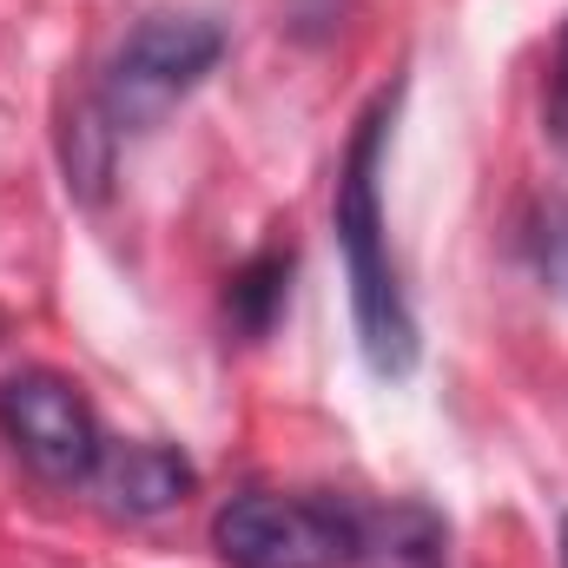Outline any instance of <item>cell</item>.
<instances>
[{
	"instance_id": "6da1fadb",
	"label": "cell",
	"mask_w": 568,
	"mask_h": 568,
	"mask_svg": "<svg viewBox=\"0 0 568 568\" xmlns=\"http://www.w3.org/2000/svg\"><path fill=\"white\" fill-rule=\"evenodd\" d=\"M404 87H384L337 159V192H331V232H337V258L351 278V324H357V351L384 384H410L417 357H424V331L410 311V291L397 278L390 258V219H384V152H390V126H397Z\"/></svg>"
},
{
	"instance_id": "7a4b0ae2",
	"label": "cell",
	"mask_w": 568,
	"mask_h": 568,
	"mask_svg": "<svg viewBox=\"0 0 568 568\" xmlns=\"http://www.w3.org/2000/svg\"><path fill=\"white\" fill-rule=\"evenodd\" d=\"M219 60H225L219 20H205V13H145L100 73L93 120L106 133H152Z\"/></svg>"
},
{
	"instance_id": "3957f363",
	"label": "cell",
	"mask_w": 568,
	"mask_h": 568,
	"mask_svg": "<svg viewBox=\"0 0 568 568\" xmlns=\"http://www.w3.org/2000/svg\"><path fill=\"white\" fill-rule=\"evenodd\" d=\"M364 516L337 496L245 489L212 516V549L225 568H351L364 562Z\"/></svg>"
},
{
	"instance_id": "277c9868",
	"label": "cell",
	"mask_w": 568,
	"mask_h": 568,
	"mask_svg": "<svg viewBox=\"0 0 568 568\" xmlns=\"http://www.w3.org/2000/svg\"><path fill=\"white\" fill-rule=\"evenodd\" d=\"M0 429L7 443L20 449V463L47 483H87L100 449H106V429L93 417L87 390L60 371H20L0 384Z\"/></svg>"
},
{
	"instance_id": "5b68a950",
	"label": "cell",
	"mask_w": 568,
	"mask_h": 568,
	"mask_svg": "<svg viewBox=\"0 0 568 568\" xmlns=\"http://www.w3.org/2000/svg\"><path fill=\"white\" fill-rule=\"evenodd\" d=\"M192 463L172 443H106L87 489L113 509V516H165L172 503L192 496Z\"/></svg>"
},
{
	"instance_id": "8992f818",
	"label": "cell",
	"mask_w": 568,
	"mask_h": 568,
	"mask_svg": "<svg viewBox=\"0 0 568 568\" xmlns=\"http://www.w3.org/2000/svg\"><path fill=\"white\" fill-rule=\"evenodd\" d=\"M278 284H284V252H265L245 278L232 284V304L245 311L252 331H265V317H272V304H278Z\"/></svg>"
},
{
	"instance_id": "52a82bcc",
	"label": "cell",
	"mask_w": 568,
	"mask_h": 568,
	"mask_svg": "<svg viewBox=\"0 0 568 568\" xmlns=\"http://www.w3.org/2000/svg\"><path fill=\"white\" fill-rule=\"evenodd\" d=\"M556 133L568 140V27H562V53H556Z\"/></svg>"
},
{
	"instance_id": "ba28073f",
	"label": "cell",
	"mask_w": 568,
	"mask_h": 568,
	"mask_svg": "<svg viewBox=\"0 0 568 568\" xmlns=\"http://www.w3.org/2000/svg\"><path fill=\"white\" fill-rule=\"evenodd\" d=\"M549 272H556V284L568 291V212L556 219V232H549Z\"/></svg>"
},
{
	"instance_id": "9c48e42d",
	"label": "cell",
	"mask_w": 568,
	"mask_h": 568,
	"mask_svg": "<svg viewBox=\"0 0 568 568\" xmlns=\"http://www.w3.org/2000/svg\"><path fill=\"white\" fill-rule=\"evenodd\" d=\"M562 568H568V516H562Z\"/></svg>"
}]
</instances>
